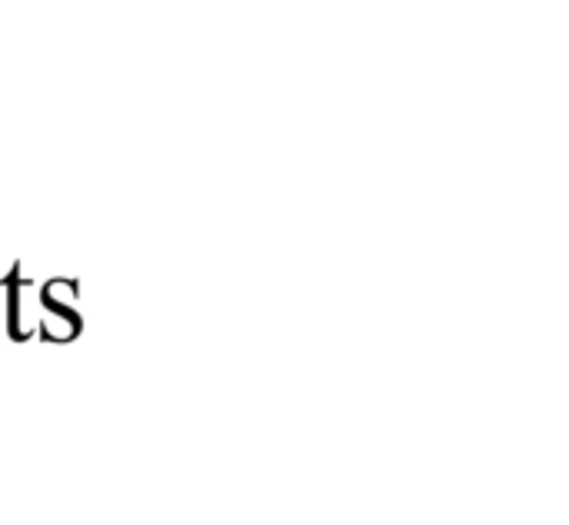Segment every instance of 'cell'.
<instances>
[{"instance_id": "7a4b0ae2", "label": "cell", "mask_w": 569, "mask_h": 525, "mask_svg": "<svg viewBox=\"0 0 569 525\" xmlns=\"http://www.w3.org/2000/svg\"><path fill=\"white\" fill-rule=\"evenodd\" d=\"M0 290H3V326H7V336L13 343H30L37 333L27 326V290H30V276H23V263H13L0 276Z\"/></svg>"}, {"instance_id": "6da1fadb", "label": "cell", "mask_w": 569, "mask_h": 525, "mask_svg": "<svg viewBox=\"0 0 569 525\" xmlns=\"http://www.w3.org/2000/svg\"><path fill=\"white\" fill-rule=\"evenodd\" d=\"M40 310H43V320H40V330L37 336L43 343H73L80 333H83V316H80V283L70 280V276H53L40 286Z\"/></svg>"}]
</instances>
